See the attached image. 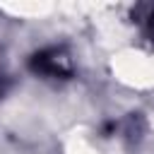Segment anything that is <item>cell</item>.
I'll use <instances>...</instances> for the list:
<instances>
[{
    "mask_svg": "<svg viewBox=\"0 0 154 154\" xmlns=\"http://www.w3.org/2000/svg\"><path fill=\"white\" fill-rule=\"evenodd\" d=\"M31 67L36 72H43V75H51V77H60V75L70 72L67 58H63V53H58V51H41V53H36L34 60H31Z\"/></svg>",
    "mask_w": 154,
    "mask_h": 154,
    "instance_id": "cell-1",
    "label": "cell"
}]
</instances>
